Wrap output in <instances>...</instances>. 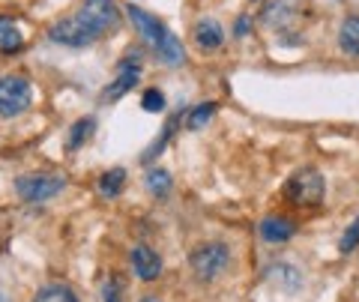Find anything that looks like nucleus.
<instances>
[{"instance_id":"nucleus-1","label":"nucleus","mask_w":359,"mask_h":302,"mask_svg":"<svg viewBox=\"0 0 359 302\" xmlns=\"http://www.w3.org/2000/svg\"><path fill=\"white\" fill-rule=\"evenodd\" d=\"M327 198V180L318 167H299L287 177L285 183V200L294 207H320Z\"/></svg>"},{"instance_id":"nucleus-2","label":"nucleus","mask_w":359,"mask_h":302,"mask_svg":"<svg viewBox=\"0 0 359 302\" xmlns=\"http://www.w3.org/2000/svg\"><path fill=\"white\" fill-rule=\"evenodd\" d=\"M189 263H192V273L201 278V282H216V278L228 270L231 263V249L219 240L201 242L189 254Z\"/></svg>"},{"instance_id":"nucleus-3","label":"nucleus","mask_w":359,"mask_h":302,"mask_svg":"<svg viewBox=\"0 0 359 302\" xmlns=\"http://www.w3.org/2000/svg\"><path fill=\"white\" fill-rule=\"evenodd\" d=\"M33 102V87L25 75H6L0 78V117H18L25 114Z\"/></svg>"},{"instance_id":"nucleus-4","label":"nucleus","mask_w":359,"mask_h":302,"mask_svg":"<svg viewBox=\"0 0 359 302\" xmlns=\"http://www.w3.org/2000/svg\"><path fill=\"white\" fill-rule=\"evenodd\" d=\"M66 180L63 177H54V174H25L15 180V192L21 200L27 204H39V200H48L54 195L63 192Z\"/></svg>"},{"instance_id":"nucleus-5","label":"nucleus","mask_w":359,"mask_h":302,"mask_svg":"<svg viewBox=\"0 0 359 302\" xmlns=\"http://www.w3.org/2000/svg\"><path fill=\"white\" fill-rule=\"evenodd\" d=\"M75 15L81 18L96 36H102L108 30H117V25H120V6L114 0H87Z\"/></svg>"},{"instance_id":"nucleus-6","label":"nucleus","mask_w":359,"mask_h":302,"mask_svg":"<svg viewBox=\"0 0 359 302\" xmlns=\"http://www.w3.org/2000/svg\"><path fill=\"white\" fill-rule=\"evenodd\" d=\"M48 39H54L57 46L84 48V46H90V42H96L99 36H96V33L90 30L78 15H72V18H63V21H57V25H51Z\"/></svg>"},{"instance_id":"nucleus-7","label":"nucleus","mask_w":359,"mask_h":302,"mask_svg":"<svg viewBox=\"0 0 359 302\" xmlns=\"http://www.w3.org/2000/svg\"><path fill=\"white\" fill-rule=\"evenodd\" d=\"M126 15L132 18V25L135 27H138V33H141V39L144 42H147V46H159V39L165 36V25H162V21H156V15H150V13H144V9L141 6H126Z\"/></svg>"},{"instance_id":"nucleus-8","label":"nucleus","mask_w":359,"mask_h":302,"mask_svg":"<svg viewBox=\"0 0 359 302\" xmlns=\"http://www.w3.org/2000/svg\"><path fill=\"white\" fill-rule=\"evenodd\" d=\"M129 261H132V270H135V275H138L141 282H156L159 273H162V257L156 254L153 249H147V245H135Z\"/></svg>"},{"instance_id":"nucleus-9","label":"nucleus","mask_w":359,"mask_h":302,"mask_svg":"<svg viewBox=\"0 0 359 302\" xmlns=\"http://www.w3.org/2000/svg\"><path fill=\"white\" fill-rule=\"evenodd\" d=\"M138 78H141V69H138V63H129V60H123L120 63V75L105 87V93L102 99L105 102H117L120 96H126L135 84H138Z\"/></svg>"},{"instance_id":"nucleus-10","label":"nucleus","mask_w":359,"mask_h":302,"mask_svg":"<svg viewBox=\"0 0 359 302\" xmlns=\"http://www.w3.org/2000/svg\"><path fill=\"white\" fill-rule=\"evenodd\" d=\"M257 233H261V240L264 242H273V245H278V242H287L290 237L297 233V225L290 219H285V216H266L261 225H257Z\"/></svg>"},{"instance_id":"nucleus-11","label":"nucleus","mask_w":359,"mask_h":302,"mask_svg":"<svg viewBox=\"0 0 359 302\" xmlns=\"http://www.w3.org/2000/svg\"><path fill=\"white\" fill-rule=\"evenodd\" d=\"M299 15V0H273L261 13V21L266 27H285Z\"/></svg>"},{"instance_id":"nucleus-12","label":"nucleus","mask_w":359,"mask_h":302,"mask_svg":"<svg viewBox=\"0 0 359 302\" xmlns=\"http://www.w3.org/2000/svg\"><path fill=\"white\" fill-rule=\"evenodd\" d=\"M192 39H195V46L201 51H216L224 46V30L219 21H212V18H201L198 25H195V33H192Z\"/></svg>"},{"instance_id":"nucleus-13","label":"nucleus","mask_w":359,"mask_h":302,"mask_svg":"<svg viewBox=\"0 0 359 302\" xmlns=\"http://www.w3.org/2000/svg\"><path fill=\"white\" fill-rule=\"evenodd\" d=\"M156 54H159V60L165 66H183V60H186L183 42H180L171 30H165V36L159 39V46H156Z\"/></svg>"},{"instance_id":"nucleus-14","label":"nucleus","mask_w":359,"mask_h":302,"mask_svg":"<svg viewBox=\"0 0 359 302\" xmlns=\"http://www.w3.org/2000/svg\"><path fill=\"white\" fill-rule=\"evenodd\" d=\"M339 48L347 57H359V15H347L339 27Z\"/></svg>"},{"instance_id":"nucleus-15","label":"nucleus","mask_w":359,"mask_h":302,"mask_svg":"<svg viewBox=\"0 0 359 302\" xmlns=\"http://www.w3.org/2000/svg\"><path fill=\"white\" fill-rule=\"evenodd\" d=\"M21 46H25L21 30L9 18H0V51H4V54H15V51H21Z\"/></svg>"},{"instance_id":"nucleus-16","label":"nucleus","mask_w":359,"mask_h":302,"mask_svg":"<svg viewBox=\"0 0 359 302\" xmlns=\"http://www.w3.org/2000/svg\"><path fill=\"white\" fill-rule=\"evenodd\" d=\"M123 183H126V171L123 167H111L99 177V195L102 198H117L123 192Z\"/></svg>"},{"instance_id":"nucleus-17","label":"nucleus","mask_w":359,"mask_h":302,"mask_svg":"<svg viewBox=\"0 0 359 302\" xmlns=\"http://www.w3.org/2000/svg\"><path fill=\"white\" fill-rule=\"evenodd\" d=\"M33 302H78V296H75V290L66 284H48L39 290Z\"/></svg>"},{"instance_id":"nucleus-18","label":"nucleus","mask_w":359,"mask_h":302,"mask_svg":"<svg viewBox=\"0 0 359 302\" xmlns=\"http://www.w3.org/2000/svg\"><path fill=\"white\" fill-rule=\"evenodd\" d=\"M93 129H96V120H93V117L78 120L75 126H72V132H69V141H66V147H69V150H78L90 135H93Z\"/></svg>"},{"instance_id":"nucleus-19","label":"nucleus","mask_w":359,"mask_h":302,"mask_svg":"<svg viewBox=\"0 0 359 302\" xmlns=\"http://www.w3.org/2000/svg\"><path fill=\"white\" fill-rule=\"evenodd\" d=\"M147 188H150V195L165 198L168 192H171V174L162 171V167H156V171L147 174Z\"/></svg>"},{"instance_id":"nucleus-20","label":"nucleus","mask_w":359,"mask_h":302,"mask_svg":"<svg viewBox=\"0 0 359 302\" xmlns=\"http://www.w3.org/2000/svg\"><path fill=\"white\" fill-rule=\"evenodd\" d=\"M212 114H216V102H204V105H198L192 114H189V129H201V126H207V123L212 120Z\"/></svg>"},{"instance_id":"nucleus-21","label":"nucleus","mask_w":359,"mask_h":302,"mask_svg":"<svg viewBox=\"0 0 359 302\" xmlns=\"http://www.w3.org/2000/svg\"><path fill=\"white\" fill-rule=\"evenodd\" d=\"M141 108H144V111H150V114H159V111L165 108V96H162V90H147V93H144Z\"/></svg>"},{"instance_id":"nucleus-22","label":"nucleus","mask_w":359,"mask_h":302,"mask_svg":"<svg viewBox=\"0 0 359 302\" xmlns=\"http://www.w3.org/2000/svg\"><path fill=\"white\" fill-rule=\"evenodd\" d=\"M356 245H359V216H356V221H353V225L344 231V237H341V242H339V249L347 254V252H353Z\"/></svg>"},{"instance_id":"nucleus-23","label":"nucleus","mask_w":359,"mask_h":302,"mask_svg":"<svg viewBox=\"0 0 359 302\" xmlns=\"http://www.w3.org/2000/svg\"><path fill=\"white\" fill-rule=\"evenodd\" d=\"M105 302H117V284L114 282L105 284Z\"/></svg>"},{"instance_id":"nucleus-24","label":"nucleus","mask_w":359,"mask_h":302,"mask_svg":"<svg viewBox=\"0 0 359 302\" xmlns=\"http://www.w3.org/2000/svg\"><path fill=\"white\" fill-rule=\"evenodd\" d=\"M141 302H159V299H156V296H144Z\"/></svg>"}]
</instances>
